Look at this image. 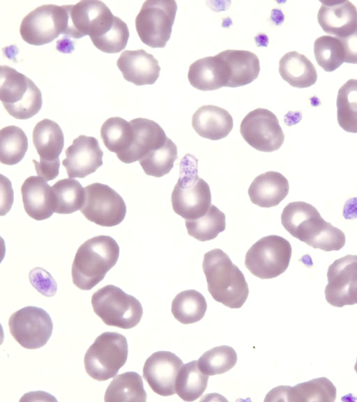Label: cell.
<instances>
[{
	"label": "cell",
	"instance_id": "obj_18",
	"mask_svg": "<svg viewBox=\"0 0 357 402\" xmlns=\"http://www.w3.org/2000/svg\"><path fill=\"white\" fill-rule=\"evenodd\" d=\"M130 123L133 130L132 144L125 153L117 157L126 164L139 161L150 151L162 146L167 139L163 129L152 120L137 118Z\"/></svg>",
	"mask_w": 357,
	"mask_h": 402
},
{
	"label": "cell",
	"instance_id": "obj_42",
	"mask_svg": "<svg viewBox=\"0 0 357 402\" xmlns=\"http://www.w3.org/2000/svg\"><path fill=\"white\" fill-rule=\"evenodd\" d=\"M339 38L344 49V62L357 64V29L351 34Z\"/></svg>",
	"mask_w": 357,
	"mask_h": 402
},
{
	"label": "cell",
	"instance_id": "obj_7",
	"mask_svg": "<svg viewBox=\"0 0 357 402\" xmlns=\"http://www.w3.org/2000/svg\"><path fill=\"white\" fill-rule=\"evenodd\" d=\"M128 353V346L125 336L115 332H103L85 353V370L96 380H107L115 376L125 364Z\"/></svg>",
	"mask_w": 357,
	"mask_h": 402
},
{
	"label": "cell",
	"instance_id": "obj_11",
	"mask_svg": "<svg viewBox=\"0 0 357 402\" xmlns=\"http://www.w3.org/2000/svg\"><path fill=\"white\" fill-rule=\"evenodd\" d=\"M67 13L63 6L46 4L37 7L22 20L20 33L28 44L40 46L64 34Z\"/></svg>",
	"mask_w": 357,
	"mask_h": 402
},
{
	"label": "cell",
	"instance_id": "obj_30",
	"mask_svg": "<svg viewBox=\"0 0 357 402\" xmlns=\"http://www.w3.org/2000/svg\"><path fill=\"white\" fill-rule=\"evenodd\" d=\"M208 376L203 373L198 361H191L181 367L176 380V393L185 401L199 398L207 387Z\"/></svg>",
	"mask_w": 357,
	"mask_h": 402
},
{
	"label": "cell",
	"instance_id": "obj_23",
	"mask_svg": "<svg viewBox=\"0 0 357 402\" xmlns=\"http://www.w3.org/2000/svg\"><path fill=\"white\" fill-rule=\"evenodd\" d=\"M289 185L280 173L270 171L257 176L248 192L251 202L261 208L278 206L288 194Z\"/></svg>",
	"mask_w": 357,
	"mask_h": 402
},
{
	"label": "cell",
	"instance_id": "obj_2",
	"mask_svg": "<svg viewBox=\"0 0 357 402\" xmlns=\"http://www.w3.org/2000/svg\"><path fill=\"white\" fill-rule=\"evenodd\" d=\"M208 291L217 302L231 309L241 308L249 288L244 275L220 249L206 252L202 263Z\"/></svg>",
	"mask_w": 357,
	"mask_h": 402
},
{
	"label": "cell",
	"instance_id": "obj_29",
	"mask_svg": "<svg viewBox=\"0 0 357 402\" xmlns=\"http://www.w3.org/2000/svg\"><path fill=\"white\" fill-rule=\"evenodd\" d=\"M146 393L141 376L128 371L116 376L105 393V401H146Z\"/></svg>",
	"mask_w": 357,
	"mask_h": 402
},
{
	"label": "cell",
	"instance_id": "obj_17",
	"mask_svg": "<svg viewBox=\"0 0 357 402\" xmlns=\"http://www.w3.org/2000/svg\"><path fill=\"white\" fill-rule=\"evenodd\" d=\"M317 21L326 33L344 38L357 29V9L349 1H321Z\"/></svg>",
	"mask_w": 357,
	"mask_h": 402
},
{
	"label": "cell",
	"instance_id": "obj_31",
	"mask_svg": "<svg viewBox=\"0 0 357 402\" xmlns=\"http://www.w3.org/2000/svg\"><path fill=\"white\" fill-rule=\"evenodd\" d=\"M207 309L204 295L195 290H187L178 293L172 302L174 317L182 324L199 321Z\"/></svg>",
	"mask_w": 357,
	"mask_h": 402
},
{
	"label": "cell",
	"instance_id": "obj_45",
	"mask_svg": "<svg viewBox=\"0 0 357 402\" xmlns=\"http://www.w3.org/2000/svg\"><path fill=\"white\" fill-rule=\"evenodd\" d=\"M354 369L357 373V359H356V362L355 366H354Z\"/></svg>",
	"mask_w": 357,
	"mask_h": 402
},
{
	"label": "cell",
	"instance_id": "obj_33",
	"mask_svg": "<svg viewBox=\"0 0 357 402\" xmlns=\"http://www.w3.org/2000/svg\"><path fill=\"white\" fill-rule=\"evenodd\" d=\"M100 136L104 145L119 157L130 146L133 137L132 127L130 121L121 117L107 119L100 128Z\"/></svg>",
	"mask_w": 357,
	"mask_h": 402
},
{
	"label": "cell",
	"instance_id": "obj_13",
	"mask_svg": "<svg viewBox=\"0 0 357 402\" xmlns=\"http://www.w3.org/2000/svg\"><path fill=\"white\" fill-rule=\"evenodd\" d=\"M240 132L243 139L255 149L270 153L278 150L284 134L277 116L270 110L257 108L243 119Z\"/></svg>",
	"mask_w": 357,
	"mask_h": 402
},
{
	"label": "cell",
	"instance_id": "obj_5",
	"mask_svg": "<svg viewBox=\"0 0 357 402\" xmlns=\"http://www.w3.org/2000/svg\"><path fill=\"white\" fill-rule=\"evenodd\" d=\"M0 70V99L7 112L20 120L37 114L43 105L39 88L13 68L1 65Z\"/></svg>",
	"mask_w": 357,
	"mask_h": 402
},
{
	"label": "cell",
	"instance_id": "obj_35",
	"mask_svg": "<svg viewBox=\"0 0 357 402\" xmlns=\"http://www.w3.org/2000/svg\"><path fill=\"white\" fill-rule=\"evenodd\" d=\"M185 223L189 235L201 242L215 238L226 228L225 215L213 204L202 217Z\"/></svg>",
	"mask_w": 357,
	"mask_h": 402
},
{
	"label": "cell",
	"instance_id": "obj_43",
	"mask_svg": "<svg viewBox=\"0 0 357 402\" xmlns=\"http://www.w3.org/2000/svg\"><path fill=\"white\" fill-rule=\"evenodd\" d=\"M35 169L38 176L43 178L46 181L52 180L56 178L59 172L60 161L55 162H37L33 160Z\"/></svg>",
	"mask_w": 357,
	"mask_h": 402
},
{
	"label": "cell",
	"instance_id": "obj_39",
	"mask_svg": "<svg viewBox=\"0 0 357 402\" xmlns=\"http://www.w3.org/2000/svg\"><path fill=\"white\" fill-rule=\"evenodd\" d=\"M237 362L234 349L228 346L213 348L198 360L200 370L208 376L222 374L231 369Z\"/></svg>",
	"mask_w": 357,
	"mask_h": 402
},
{
	"label": "cell",
	"instance_id": "obj_22",
	"mask_svg": "<svg viewBox=\"0 0 357 402\" xmlns=\"http://www.w3.org/2000/svg\"><path fill=\"white\" fill-rule=\"evenodd\" d=\"M24 208L31 218L40 221L50 218L54 212L52 187L40 176L28 177L21 187Z\"/></svg>",
	"mask_w": 357,
	"mask_h": 402
},
{
	"label": "cell",
	"instance_id": "obj_9",
	"mask_svg": "<svg viewBox=\"0 0 357 402\" xmlns=\"http://www.w3.org/2000/svg\"><path fill=\"white\" fill-rule=\"evenodd\" d=\"M175 1H146L135 18L137 33L143 43L153 48L165 47L175 20Z\"/></svg>",
	"mask_w": 357,
	"mask_h": 402
},
{
	"label": "cell",
	"instance_id": "obj_14",
	"mask_svg": "<svg viewBox=\"0 0 357 402\" xmlns=\"http://www.w3.org/2000/svg\"><path fill=\"white\" fill-rule=\"evenodd\" d=\"M325 297L333 307L357 304V255H347L335 260L327 271Z\"/></svg>",
	"mask_w": 357,
	"mask_h": 402
},
{
	"label": "cell",
	"instance_id": "obj_34",
	"mask_svg": "<svg viewBox=\"0 0 357 402\" xmlns=\"http://www.w3.org/2000/svg\"><path fill=\"white\" fill-rule=\"evenodd\" d=\"M336 105L339 125L346 132L357 133V79H350L339 88Z\"/></svg>",
	"mask_w": 357,
	"mask_h": 402
},
{
	"label": "cell",
	"instance_id": "obj_10",
	"mask_svg": "<svg viewBox=\"0 0 357 402\" xmlns=\"http://www.w3.org/2000/svg\"><path fill=\"white\" fill-rule=\"evenodd\" d=\"M80 211L90 222L112 227L123 222L127 208L114 190L107 185L95 183L84 187V200Z\"/></svg>",
	"mask_w": 357,
	"mask_h": 402
},
{
	"label": "cell",
	"instance_id": "obj_44",
	"mask_svg": "<svg viewBox=\"0 0 357 402\" xmlns=\"http://www.w3.org/2000/svg\"><path fill=\"white\" fill-rule=\"evenodd\" d=\"M1 215H6L10 209L13 203V191L10 181L1 175Z\"/></svg>",
	"mask_w": 357,
	"mask_h": 402
},
{
	"label": "cell",
	"instance_id": "obj_36",
	"mask_svg": "<svg viewBox=\"0 0 357 402\" xmlns=\"http://www.w3.org/2000/svg\"><path fill=\"white\" fill-rule=\"evenodd\" d=\"M177 157V146L167 137L162 146L150 151L139 162L146 175L160 178L169 173Z\"/></svg>",
	"mask_w": 357,
	"mask_h": 402
},
{
	"label": "cell",
	"instance_id": "obj_20",
	"mask_svg": "<svg viewBox=\"0 0 357 402\" xmlns=\"http://www.w3.org/2000/svg\"><path fill=\"white\" fill-rule=\"evenodd\" d=\"M335 399V385L327 378L321 377L294 387H275L266 395L264 401H334Z\"/></svg>",
	"mask_w": 357,
	"mask_h": 402
},
{
	"label": "cell",
	"instance_id": "obj_40",
	"mask_svg": "<svg viewBox=\"0 0 357 402\" xmlns=\"http://www.w3.org/2000/svg\"><path fill=\"white\" fill-rule=\"evenodd\" d=\"M129 36V29L126 23L114 15L112 22L105 31L91 40L94 46L101 52L114 54L125 49Z\"/></svg>",
	"mask_w": 357,
	"mask_h": 402
},
{
	"label": "cell",
	"instance_id": "obj_38",
	"mask_svg": "<svg viewBox=\"0 0 357 402\" xmlns=\"http://www.w3.org/2000/svg\"><path fill=\"white\" fill-rule=\"evenodd\" d=\"M317 63L326 72H333L344 62V49L339 38L322 36L314 43Z\"/></svg>",
	"mask_w": 357,
	"mask_h": 402
},
{
	"label": "cell",
	"instance_id": "obj_21",
	"mask_svg": "<svg viewBox=\"0 0 357 402\" xmlns=\"http://www.w3.org/2000/svg\"><path fill=\"white\" fill-rule=\"evenodd\" d=\"M67 24L64 35L73 38L89 36L98 23L111 10L100 1H81L73 5H64Z\"/></svg>",
	"mask_w": 357,
	"mask_h": 402
},
{
	"label": "cell",
	"instance_id": "obj_19",
	"mask_svg": "<svg viewBox=\"0 0 357 402\" xmlns=\"http://www.w3.org/2000/svg\"><path fill=\"white\" fill-rule=\"evenodd\" d=\"M116 65L123 78L136 86L153 84L160 75L158 60L142 49L123 51Z\"/></svg>",
	"mask_w": 357,
	"mask_h": 402
},
{
	"label": "cell",
	"instance_id": "obj_16",
	"mask_svg": "<svg viewBox=\"0 0 357 402\" xmlns=\"http://www.w3.org/2000/svg\"><path fill=\"white\" fill-rule=\"evenodd\" d=\"M65 153L66 157L62 164L72 178H83L94 173L103 164V152L98 140L93 137L79 135L66 149Z\"/></svg>",
	"mask_w": 357,
	"mask_h": 402
},
{
	"label": "cell",
	"instance_id": "obj_12",
	"mask_svg": "<svg viewBox=\"0 0 357 402\" xmlns=\"http://www.w3.org/2000/svg\"><path fill=\"white\" fill-rule=\"evenodd\" d=\"M11 335L23 348L37 349L50 339L53 323L48 313L40 307L27 306L14 312L8 320Z\"/></svg>",
	"mask_w": 357,
	"mask_h": 402
},
{
	"label": "cell",
	"instance_id": "obj_27",
	"mask_svg": "<svg viewBox=\"0 0 357 402\" xmlns=\"http://www.w3.org/2000/svg\"><path fill=\"white\" fill-rule=\"evenodd\" d=\"M33 143L43 162H59L64 146V136L60 126L54 121L45 118L35 125Z\"/></svg>",
	"mask_w": 357,
	"mask_h": 402
},
{
	"label": "cell",
	"instance_id": "obj_6",
	"mask_svg": "<svg viewBox=\"0 0 357 402\" xmlns=\"http://www.w3.org/2000/svg\"><path fill=\"white\" fill-rule=\"evenodd\" d=\"M91 305L104 323L125 330L135 327L143 315L142 306L137 298L111 284L93 293Z\"/></svg>",
	"mask_w": 357,
	"mask_h": 402
},
{
	"label": "cell",
	"instance_id": "obj_41",
	"mask_svg": "<svg viewBox=\"0 0 357 402\" xmlns=\"http://www.w3.org/2000/svg\"><path fill=\"white\" fill-rule=\"evenodd\" d=\"M29 277L32 286L43 295L52 297L56 293V283L45 270L35 268L31 270Z\"/></svg>",
	"mask_w": 357,
	"mask_h": 402
},
{
	"label": "cell",
	"instance_id": "obj_25",
	"mask_svg": "<svg viewBox=\"0 0 357 402\" xmlns=\"http://www.w3.org/2000/svg\"><path fill=\"white\" fill-rule=\"evenodd\" d=\"M192 125L202 137L219 140L226 137L233 128V118L226 109L214 105H203L193 114Z\"/></svg>",
	"mask_w": 357,
	"mask_h": 402
},
{
	"label": "cell",
	"instance_id": "obj_28",
	"mask_svg": "<svg viewBox=\"0 0 357 402\" xmlns=\"http://www.w3.org/2000/svg\"><path fill=\"white\" fill-rule=\"evenodd\" d=\"M279 73L289 84L296 88H307L314 84L317 72L313 63L296 51L286 53L279 61Z\"/></svg>",
	"mask_w": 357,
	"mask_h": 402
},
{
	"label": "cell",
	"instance_id": "obj_24",
	"mask_svg": "<svg viewBox=\"0 0 357 402\" xmlns=\"http://www.w3.org/2000/svg\"><path fill=\"white\" fill-rule=\"evenodd\" d=\"M225 63L228 79L226 86L239 87L256 79L260 71L257 56L247 50L227 49L218 53Z\"/></svg>",
	"mask_w": 357,
	"mask_h": 402
},
{
	"label": "cell",
	"instance_id": "obj_37",
	"mask_svg": "<svg viewBox=\"0 0 357 402\" xmlns=\"http://www.w3.org/2000/svg\"><path fill=\"white\" fill-rule=\"evenodd\" d=\"M28 149L24 132L16 125H8L0 131V161L6 165L19 163Z\"/></svg>",
	"mask_w": 357,
	"mask_h": 402
},
{
	"label": "cell",
	"instance_id": "obj_3",
	"mask_svg": "<svg viewBox=\"0 0 357 402\" xmlns=\"http://www.w3.org/2000/svg\"><path fill=\"white\" fill-rule=\"evenodd\" d=\"M116 241L109 235L94 236L82 243L75 254L71 275L79 289H92L113 268L119 256Z\"/></svg>",
	"mask_w": 357,
	"mask_h": 402
},
{
	"label": "cell",
	"instance_id": "obj_8",
	"mask_svg": "<svg viewBox=\"0 0 357 402\" xmlns=\"http://www.w3.org/2000/svg\"><path fill=\"white\" fill-rule=\"evenodd\" d=\"M291 252V244L285 238L276 235L264 236L248 250L245 265L261 279L275 278L287 269Z\"/></svg>",
	"mask_w": 357,
	"mask_h": 402
},
{
	"label": "cell",
	"instance_id": "obj_1",
	"mask_svg": "<svg viewBox=\"0 0 357 402\" xmlns=\"http://www.w3.org/2000/svg\"><path fill=\"white\" fill-rule=\"evenodd\" d=\"M281 223L290 235L314 249L338 251L345 245L344 232L326 222L310 203H288L282 210Z\"/></svg>",
	"mask_w": 357,
	"mask_h": 402
},
{
	"label": "cell",
	"instance_id": "obj_4",
	"mask_svg": "<svg viewBox=\"0 0 357 402\" xmlns=\"http://www.w3.org/2000/svg\"><path fill=\"white\" fill-rule=\"evenodd\" d=\"M171 201L174 212L185 220L202 217L211 205L209 185L198 176L197 160L192 155H185L181 161Z\"/></svg>",
	"mask_w": 357,
	"mask_h": 402
},
{
	"label": "cell",
	"instance_id": "obj_15",
	"mask_svg": "<svg viewBox=\"0 0 357 402\" xmlns=\"http://www.w3.org/2000/svg\"><path fill=\"white\" fill-rule=\"evenodd\" d=\"M182 366V360L174 353L158 351L145 361L143 377L157 394L172 396L176 393V380Z\"/></svg>",
	"mask_w": 357,
	"mask_h": 402
},
{
	"label": "cell",
	"instance_id": "obj_26",
	"mask_svg": "<svg viewBox=\"0 0 357 402\" xmlns=\"http://www.w3.org/2000/svg\"><path fill=\"white\" fill-rule=\"evenodd\" d=\"M188 79L198 90L214 91L226 86L228 73L225 63L218 54L193 62L189 67Z\"/></svg>",
	"mask_w": 357,
	"mask_h": 402
},
{
	"label": "cell",
	"instance_id": "obj_32",
	"mask_svg": "<svg viewBox=\"0 0 357 402\" xmlns=\"http://www.w3.org/2000/svg\"><path fill=\"white\" fill-rule=\"evenodd\" d=\"M54 212L71 214L80 210L84 200V188L80 183L72 178H63L52 187Z\"/></svg>",
	"mask_w": 357,
	"mask_h": 402
}]
</instances>
